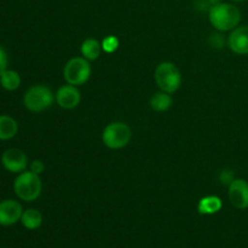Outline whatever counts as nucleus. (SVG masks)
Here are the masks:
<instances>
[{"instance_id":"4","label":"nucleus","mask_w":248,"mask_h":248,"mask_svg":"<svg viewBox=\"0 0 248 248\" xmlns=\"http://www.w3.org/2000/svg\"><path fill=\"white\" fill-rule=\"evenodd\" d=\"M155 81L161 91L174 93L181 87V72L173 63L162 62L155 69Z\"/></svg>"},{"instance_id":"18","label":"nucleus","mask_w":248,"mask_h":248,"mask_svg":"<svg viewBox=\"0 0 248 248\" xmlns=\"http://www.w3.org/2000/svg\"><path fill=\"white\" fill-rule=\"evenodd\" d=\"M119 47V40L116 36L109 35L102 43V50L106 51L107 53H113L118 50Z\"/></svg>"},{"instance_id":"17","label":"nucleus","mask_w":248,"mask_h":248,"mask_svg":"<svg viewBox=\"0 0 248 248\" xmlns=\"http://www.w3.org/2000/svg\"><path fill=\"white\" fill-rule=\"evenodd\" d=\"M102 44L96 39H86L81 45V55L87 61H96L101 56Z\"/></svg>"},{"instance_id":"15","label":"nucleus","mask_w":248,"mask_h":248,"mask_svg":"<svg viewBox=\"0 0 248 248\" xmlns=\"http://www.w3.org/2000/svg\"><path fill=\"white\" fill-rule=\"evenodd\" d=\"M172 97L167 92H156L150 97V108L155 111H166L171 108L172 106Z\"/></svg>"},{"instance_id":"19","label":"nucleus","mask_w":248,"mask_h":248,"mask_svg":"<svg viewBox=\"0 0 248 248\" xmlns=\"http://www.w3.org/2000/svg\"><path fill=\"white\" fill-rule=\"evenodd\" d=\"M7 63H9V61H7L6 51L0 46V77L7 69Z\"/></svg>"},{"instance_id":"12","label":"nucleus","mask_w":248,"mask_h":248,"mask_svg":"<svg viewBox=\"0 0 248 248\" xmlns=\"http://www.w3.org/2000/svg\"><path fill=\"white\" fill-rule=\"evenodd\" d=\"M18 124L9 115H0V140H9L17 135Z\"/></svg>"},{"instance_id":"13","label":"nucleus","mask_w":248,"mask_h":248,"mask_svg":"<svg viewBox=\"0 0 248 248\" xmlns=\"http://www.w3.org/2000/svg\"><path fill=\"white\" fill-rule=\"evenodd\" d=\"M222 200L218 196H205L199 201L198 211L201 215H215L222 210Z\"/></svg>"},{"instance_id":"3","label":"nucleus","mask_w":248,"mask_h":248,"mask_svg":"<svg viewBox=\"0 0 248 248\" xmlns=\"http://www.w3.org/2000/svg\"><path fill=\"white\" fill-rule=\"evenodd\" d=\"M55 102V94L47 86L34 85L27 90L23 97V104L29 111L40 113L50 108Z\"/></svg>"},{"instance_id":"14","label":"nucleus","mask_w":248,"mask_h":248,"mask_svg":"<svg viewBox=\"0 0 248 248\" xmlns=\"http://www.w3.org/2000/svg\"><path fill=\"white\" fill-rule=\"evenodd\" d=\"M21 223L26 229L36 230L43 224V216L38 210L29 208V210L23 211V213H22Z\"/></svg>"},{"instance_id":"1","label":"nucleus","mask_w":248,"mask_h":248,"mask_svg":"<svg viewBox=\"0 0 248 248\" xmlns=\"http://www.w3.org/2000/svg\"><path fill=\"white\" fill-rule=\"evenodd\" d=\"M210 23L219 31H232L241 22V11L239 7L230 2H219L208 10Z\"/></svg>"},{"instance_id":"6","label":"nucleus","mask_w":248,"mask_h":248,"mask_svg":"<svg viewBox=\"0 0 248 248\" xmlns=\"http://www.w3.org/2000/svg\"><path fill=\"white\" fill-rule=\"evenodd\" d=\"M131 128L124 123H111L104 128L102 140L109 149H121L130 143Z\"/></svg>"},{"instance_id":"9","label":"nucleus","mask_w":248,"mask_h":248,"mask_svg":"<svg viewBox=\"0 0 248 248\" xmlns=\"http://www.w3.org/2000/svg\"><path fill=\"white\" fill-rule=\"evenodd\" d=\"M23 208L18 201L9 200L0 201V225L10 227L21 220Z\"/></svg>"},{"instance_id":"11","label":"nucleus","mask_w":248,"mask_h":248,"mask_svg":"<svg viewBox=\"0 0 248 248\" xmlns=\"http://www.w3.org/2000/svg\"><path fill=\"white\" fill-rule=\"evenodd\" d=\"M228 46L237 55H248V26L232 29L228 38Z\"/></svg>"},{"instance_id":"7","label":"nucleus","mask_w":248,"mask_h":248,"mask_svg":"<svg viewBox=\"0 0 248 248\" xmlns=\"http://www.w3.org/2000/svg\"><path fill=\"white\" fill-rule=\"evenodd\" d=\"M1 164L6 171L11 173H21L28 166L27 155L17 148H10L1 155Z\"/></svg>"},{"instance_id":"8","label":"nucleus","mask_w":248,"mask_h":248,"mask_svg":"<svg viewBox=\"0 0 248 248\" xmlns=\"http://www.w3.org/2000/svg\"><path fill=\"white\" fill-rule=\"evenodd\" d=\"M229 201L237 210L248 208V182L236 178L229 184Z\"/></svg>"},{"instance_id":"21","label":"nucleus","mask_w":248,"mask_h":248,"mask_svg":"<svg viewBox=\"0 0 248 248\" xmlns=\"http://www.w3.org/2000/svg\"><path fill=\"white\" fill-rule=\"evenodd\" d=\"M230 1H234V2H241V1H245V0H230Z\"/></svg>"},{"instance_id":"16","label":"nucleus","mask_w":248,"mask_h":248,"mask_svg":"<svg viewBox=\"0 0 248 248\" xmlns=\"http://www.w3.org/2000/svg\"><path fill=\"white\" fill-rule=\"evenodd\" d=\"M0 85L6 91H16L21 86V77L16 70L6 69L0 77Z\"/></svg>"},{"instance_id":"2","label":"nucleus","mask_w":248,"mask_h":248,"mask_svg":"<svg viewBox=\"0 0 248 248\" xmlns=\"http://www.w3.org/2000/svg\"><path fill=\"white\" fill-rule=\"evenodd\" d=\"M41 181L39 174L31 171H23L18 173L14 182V190L17 198L26 202L36 200L41 194Z\"/></svg>"},{"instance_id":"20","label":"nucleus","mask_w":248,"mask_h":248,"mask_svg":"<svg viewBox=\"0 0 248 248\" xmlns=\"http://www.w3.org/2000/svg\"><path fill=\"white\" fill-rule=\"evenodd\" d=\"M44 169H45V166H44V164L40 161V160H34V161L31 164V171L36 174L43 173Z\"/></svg>"},{"instance_id":"5","label":"nucleus","mask_w":248,"mask_h":248,"mask_svg":"<svg viewBox=\"0 0 248 248\" xmlns=\"http://www.w3.org/2000/svg\"><path fill=\"white\" fill-rule=\"evenodd\" d=\"M63 75L69 85H82L91 77V65L86 58L74 57L64 65Z\"/></svg>"},{"instance_id":"10","label":"nucleus","mask_w":248,"mask_h":248,"mask_svg":"<svg viewBox=\"0 0 248 248\" xmlns=\"http://www.w3.org/2000/svg\"><path fill=\"white\" fill-rule=\"evenodd\" d=\"M56 99L61 108L63 109H74L79 106L81 101L80 91L74 85H64L60 87L56 93Z\"/></svg>"}]
</instances>
